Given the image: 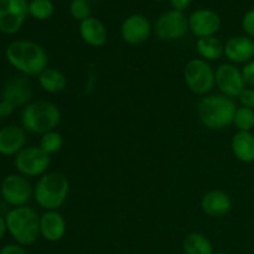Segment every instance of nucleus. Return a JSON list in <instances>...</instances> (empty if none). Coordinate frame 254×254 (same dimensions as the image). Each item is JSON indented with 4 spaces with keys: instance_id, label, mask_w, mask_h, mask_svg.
<instances>
[{
    "instance_id": "f257e3e1",
    "label": "nucleus",
    "mask_w": 254,
    "mask_h": 254,
    "mask_svg": "<svg viewBox=\"0 0 254 254\" xmlns=\"http://www.w3.org/2000/svg\"><path fill=\"white\" fill-rule=\"evenodd\" d=\"M5 57L14 68L25 76H39L49 64L46 50L37 42L27 40L11 42L5 50Z\"/></svg>"
},
{
    "instance_id": "f03ea898",
    "label": "nucleus",
    "mask_w": 254,
    "mask_h": 254,
    "mask_svg": "<svg viewBox=\"0 0 254 254\" xmlns=\"http://www.w3.org/2000/svg\"><path fill=\"white\" fill-rule=\"evenodd\" d=\"M236 111L235 101L221 93L203 96L197 104L198 119L210 130H221L231 126Z\"/></svg>"
},
{
    "instance_id": "7ed1b4c3",
    "label": "nucleus",
    "mask_w": 254,
    "mask_h": 254,
    "mask_svg": "<svg viewBox=\"0 0 254 254\" xmlns=\"http://www.w3.org/2000/svg\"><path fill=\"white\" fill-rule=\"evenodd\" d=\"M69 193V181L61 173H46L40 176L34 188L35 202L46 211H59Z\"/></svg>"
},
{
    "instance_id": "20e7f679",
    "label": "nucleus",
    "mask_w": 254,
    "mask_h": 254,
    "mask_svg": "<svg viewBox=\"0 0 254 254\" xmlns=\"http://www.w3.org/2000/svg\"><path fill=\"white\" fill-rule=\"evenodd\" d=\"M7 232L15 242L22 247H27L39 240L40 217L36 211L27 206L14 207L5 216Z\"/></svg>"
},
{
    "instance_id": "39448f33",
    "label": "nucleus",
    "mask_w": 254,
    "mask_h": 254,
    "mask_svg": "<svg viewBox=\"0 0 254 254\" xmlns=\"http://www.w3.org/2000/svg\"><path fill=\"white\" fill-rule=\"evenodd\" d=\"M61 122L59 107L49 101L30 102L21 112V123L25 130L32 134H45L55 130Z\"/></svg>"
},
{
    "instance_id": "423d86ee",
    "label": "nucleus",
    "mask_w": 254,
    "mask_h": 254,
    "mask_svg": "<svg viewBox=\"0 0 254 254\" xmlns=\"http://www.w3.org/2000/svg\"><path fill=\"white\" fill-rule=\"evenodd\" d=\"M184 81L192 93L207 96L215 87V69L205 60L192 59L184 68Z\"/></svg>"
},
{
    "instance_id": "0eeeda50",
    "label": "nucleus",
    "mask_w": 254,
    "mask_h": 254,
    "mask_svg": "<svg viewBox=\"0 0 254 254\" xmlns=\"http://www.w3.org/2000/svg\"><path fill=\"white\" fill-rule=\"evenodd\" d=\"M51 159L40 146L24 148L15 155L14 165L20 175L25 178H37L46 174Z\"/></svg>"
},
{
    "instance_id": "6e6552de",
    "label": "nucleus",
    "mask_w": 254,
    "mask_h": 254,
    "mask_svg": "<svg viewBox=\"0 0 254 254\" xmlns=\"http://www.w3.org/2000/svg\"><path fill=\"white\" fill-rule=\"evenodd\" d=\"M0 195L6 203L14 207L26 206L34 196V188L25 176L20 174H10L2 179L0 184Z\"/></svg>"
},
{
    "instance_id": "1a4fd4ad",
    "label": "nucleus",
    "mask_w": 254,
    "mask_h": 254,
    "mask_svg": "<svg viewBox=\"0 0 254 254\" xmlns=\"http://www.w3.org/2000/svg\"><path fill=\"white\" fill-rule=\"evenodd\" d=\"M29 15L27 0H0V31L14 35Z\"/></svg>"
},
{
    "instance_id": "9d476101",
    "label": "nucleus",
    "mask_w": 254,
    "mask_h": 254,
    "mask_svg": "<svg viewBox=\"0 0 254 254\" xmlns=\"http://www.w3.org/2000/svg\"><path fill=\"white\" fill-rule=\"evenodd\" d=\"M215 86L221 94L228 98H238L243 89L246 88V82L243 79L242 69L231 62L222 64L215 69Z\"/></svg>"
},
{
    "instance_id": "9b49d317",
    "label": "nucleus",
    "mask_w": 254,
    "mask_h": 254,
    "mask_svg": "<svg viewBox=\"0 0 254 254\" xmlns=\"http://www.w3.org/2000/svg\"><path fill=\"white\" fill-rule=\"evenodd\" d=\"M154 30L156 36L164 41L179 40L188 32L189 19L183 11L169 10L156 19Z\"/></svg>"
},
{
    "instance_id": "f8f14e48",
    "label": "nucleus",
    "mask_w": 254,
    "mask_h": 254,
    "mask_svg": "<svg viewBox=\"0 0 254 254\" xmlns=\"http://www.w3.org/2000/svg\"><path fill=\"white\" fill-rule=\"evenodd\" d=\"M221 27V17L210 9H198L189 17V29L196 37L215 36Z\"/></svg>"
},
{
    "instance_id": "ddd939ff",
    "label": "nucleus",
    "mask_w": 254,
    "mask_h": 254,
    "mask_svg": "<svg viewBox=\"0 0 254 254\" xmlns=\"http://www.w3.org/2000/svg\"><path fill=\"white\" fill-rule=\"evenodd\" d=\"M122 39L129 45L145 42L151 34V24L143 15H131L127 17L121 27Z\"/></svg>"
},
{
    "instance_id": "4468645a",
    "label": "nucleus",
    "mask_w": 254,
    "mask_h": 254,
    "mask_svg": "<svg viewBox=\"0 0 254 254\" xmlns=\"http://www.w3.org/2000/svg\"><path fill=\"white\" fill-rule=\"evenodd\" d=\"M225 56L233 64H248L254 59V40L247 35L231 37L225 44Z\"/></svg>"
},
{
    "instance_id": "2eb2a0df",
    "label": "nucleus",
    "mask_w": 254,
    "mask_h": 254,
    "mask_svg": "<svg viewBox=\"0 0 254 254\" xmlns=\"http://www.w3.org/2000/svg\"><path fill=\"white\" fill-rule=\"evenodd\" d=\"M26 144V130L19 126H6L0 129V154L11 156L19 154Z\"/></svg>"
},
{
    "instance_id": "dca6fc26",
    "label": "nucleus",
    "mask_w": 254,
    "mask_h": 254,
    "mask_svg": "<svg viewBox=\"0 0 254 254\" xmlns=\"http://www.w3.org/2000/svg\"><path fill=\"white\" fill-rule=\"evenodd\" d=\"M31 86L26 79L21 77H14L9 79L2 88L1 99L10 102L15 108L27 106L31 101Z\"/></svg>"
},
{
    "instance_id": "f3484780",
    "label": "nucleus",
    "mask_w": 254,
    "mask_h": 254,
    "mask_svg": "<svg viewBox=\"0 0 254 254\" xmlns=\"http://www.w3.org/2000/svg\"><path fill=\"white\" fill-rule=\"evenodd\" d=\"M232 208L230 195L222 190H211L201 198V210L210 217H223Z\"/></svg>"
},
{
    "instance_id": "a211bd4d",
    "label": "nucleus",
    "mask_w": 254,
    "mask_h": 254,
    "mask_svg": "<svg viewBox=\"0 0 254 254\" xmlns=\"http://www.w3.org/2000/svg\"><path fill=\"white\" fill-rule=\"evenodd\" d=\"M66 233V220L59 211H46L40 217V235L49 242H59Z\"/></svg>"
},
{
    "instance_id": "6ab92c4d",
    "label": "nucleus",
    "mask_w": 254,
    "mask_h": 254,
    "mask_svg": "<svg viewBox=\"0 0 254 254\" xmlns=\"http://www.w3.org/2000/svg\"><path fill=\"white\" fill-rule=\"evenodd\" d=\"M79 35L88 46L101 47L107 42V29L103 22L97 17L89 16L79 24Z\"/></svg>"
},
{
    "instance_id": "aec40b11",
    "label": "nucleus",
    "mask_w": 254,
    "mask_h": 254,
    "mask_svg": "<svg viewBox=\"0 0 254 254\" xmlns=\"http://www.w3.org/2000/svg\"><path fill=\"white\" fill-rule=\"evenodd\" d=\"M231 149L237 160L245 164L254 163V134L252 131H237L231 141Z\"/></svg>"
},
{
    "instance_id": "412c9836",
    "label": "nucleus",
    "mask_w": 254,
    "mask_h": 254,
    "mask_svg": "<svg viewBox=\"0 0 254 254\" xmlns=\"http://www.w3.org/2000/svg\"><path fill=\"white\" fill-rule=\"evenodd\" d=\"M39 84L45 92L49 93H60L67 87V78L64 72L57 68L47 67L44 72L37 76Z\"/></svg>"
},
{
    "instance_id": "4be33fe9",
    "label": "nucleus",
    "mask_w": 254,
    "mask_h": 254,
    "mask_svg": "<svg viewBox=\"0 0 254 254\" xmlns=\"http://www.w3.org/2000/svg\"><path fill=\"white\" fill-rule=\"evenodd\" d=\"M196 50L200 57L205 61H218L225 56V45L215 36L201 37L196 42Z\"/></svg>"
},
{
    "instance_id": "5701e85b",
    "label": "nucleus",
    "mask_w": 254,
    "mask_h": 254,
    "mask_svg": "<svg viewBox=\"0 0 254 254\" xmlns=\"http://www.w3.org/2000/svg\"><path fill=\"white\" fill-rule=\"evenodd\" d=\"M185 254H213V246L211 241L202 233L193 232L185 237L183 242Z\"/></svg>"
},
{
    "instance_id": "b1692460",
    "label": "nucleus",
    "mask_w": 254,
    "mask_h": 254,
    "mask_svg": "<svg viewBox=\"0 0 254 254\" xmlns=\"http://www.w3.org/2000/svg\"><path fill=\"white\" fill-rule=\"evenodd\" d=\"M62 145H64V138L56 130H51L49 133L42 134L41 138H40L39 146L49 155L59 153L62 149Z\"/></svg>"
},
{
    "instance_id": "393cba45",
    "label": "nucleus",
    "mask_w": 254,
    "mask_h": 254,
    "mask_svg": "<svg viewBox=\"0 0 254 254\" xmlns=\"http://www.w3.org/2000/svg\"><path fill=\"white\" fill-rule=\"evenodd\" d=\"M55 12V6L50 0H32L29 2V15L36 20H47Z\"/></svg>"
},
{
    "instance_id": "a878e982",
    "label": "nucleus",
    "mask_w": 254,
    "mask_h": 254,
    "mask_svg": "<svg viewBox=\"0 0 254 254\" xmlns=\"http://www.w3.org/2000/svg\"><path fill=\"white\" fill-rule=\"evenodd\" d=\"M233 124L238 131H252L254 128V109L240 107L233 118Z\"/></svg>"
},
{
    "instance_id": "bb28decb",
    "label": "nucleus",
    "mask_w": 254,
    "mask_h": 254,
    "mask_svg": "<svg viewBox=\"0 0 254 254\" xmlns=\"http://www.w3.org/2000/svg\"><path fill=\"white\" fill-rule=\"evenodd\" d=\"M69 14L77 21H83L91 16V6L87 0H72L69 4Z\"/></svg>"
},
{
    "instance_id": "cd10ccee",
    "label": "nucleus",
    "mask_w": 254,
    "mask_h": 254,
    "mask_svg": "<svg viewBox=\"0 0 254 254\" xmlns=\"http://www.w3.org/2000/svg\"><path fill=\"white\" fill-rule=\"evenodd\" d=\"M243 31L248 37L254 39V9L248 10L242 19Z\"/></svg>"
},
{
    "instance_id": "c85d7f7f",
    "label": "nucleus",
    "mask_w": 254,
    "mask_h": 254,
    "mask_svg": "<svg viewBox=\"0 0 254 254\" xmlns=\"http://www.w3.org/2000/svg\"><path fill=\"white\" fill-rule=\"evenodd\" d=\"M238 99H240V103L242 104V107L254 109V88L246 87L242 93L238 96Z\"/></svg>"
},
{
    "instance_id": "c756f323",
    "label": "nucleus",
    "mask_w": 254,
    "mask_h": 254,
    "mask_svg": "<svg viewBox=\"0 0 254 254\" xmlns=\"http://www.w3.org/2000/svg\"><path fill=\"white\" fill-rule=\"evenodd\" d=\"M243 79L246 82V86L250 88H254V60L246 64L242 68Z\"/></svg>"
},
{
    "instance_id": "7c9ffc66",
    "label": "nucleus",
    "mask_w": 254,
    "mask_h": 254,
    "mask_svg": "<svg viewBox=\"0 0 254 254\" xmlns=\"http://www.w3.org/2000/svg\"><path fill=\"white\" fill-rule=\"evenodd\" d=\"M0 254H27L24 247L20 245H6L0 250Z\"/></svg>"
},
{
    "instance_id": "2f4dec72",
    "label": "nucleus",
    "mask_w": 254,
    "mask_h": 254,
    "mask_svg": "<svg viewBox=\"0 0 254 254\" xmlns=\"http://www.w3.org/2000/svg\"><path fill=\"white\" fill-rule=\"evenodd\" d=\"M15 107L12 106L10 102L7 101H0V118H6V117L11 116L14 112Z\"/></svg>"
},
{
    "instance_id": "473e14b6",
    "label": "nucleus",
    "mask_w": 254,
    "mask_h": 254,
    "mask_svg": "<svg viewBox=\"0 0 254 254\" xmlns=\"http://www.w3.org/2000/svg\"><path fill=\"white\" fill-rule=\"evenodd\" d=\"M170 4L174 10L184 11V10H186L189 6H190L191 0H170Z\"/></svg>"
},
{
    "instance_id": "72a5a7b5",
    "label": "nucleus",
    "mask_w": 254,
    "mask_h": 254,
    "mask_svg": "<svg viewBox=\"0 0 254 254\" xmlns=\"http://www.w3.org/2000/svg\"><path fill=\"white\" fill-rule=\"evenodd\" d=\"M6 231H7V228H6V222H5V217L0 216V241L4 238Z\"/></svg>"
},
{
    "instance_id": "f704fd0d",
    "label": "nucleus",
    "mask_w": 254,
    "mask_h": 254,
    "mask_svg": "<svg viewBox=\"0 0 254 254\" xmlns=\"http://www.w3.org/2000/svg\"><path fill=\"white\" fill-rule=\"evenodd\" d=\"M213 254H227V253H225V252H216V253H213Z\"/></svg>"
},
{
    "instance_id": "c9c22d12",
    "label": "nucleus",
    "mask_w": 254,
    "mask_h": 254,
    "mask_svg": "<svg viewBox=\"0 0 254 254\" xmlns=\"http://www.w3.org/2000/svg\"><path fill=\"white\" fill-rule=\"evenodd\" d=\"M155 1H163V0H155Z\"/></svg>"
},
{
    "instance_id": "e433bc0d",
    "label": "nucleus",
    "mask_w": 254,
    "mask_h": 254,
    "mask_svg": "<svg viewBox=\"0 0 254 254\" xmlns=\"http://www.w3.org/2000/svg\"><path fill=\"white\" fill-rule=\"evenodd\" d=\"M50 1H52V0H50Z\"/></svg>"
}]
</instances>
